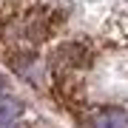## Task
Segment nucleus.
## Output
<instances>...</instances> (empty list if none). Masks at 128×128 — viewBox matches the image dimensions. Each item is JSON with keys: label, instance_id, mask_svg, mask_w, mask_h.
<instances>
[{"label": "nucleus", "instance_id": "nucleus-1", "mask_svg": "<svg viewBox=\"0 0 128 128\" xmlns=\"http://www.w3.org/2000/svg\"><path fill=\"white\" fill-rule=\"evenodd\" d=\"M88 128H128V108L105 105L88 114Z\"/></svg>", "mask_w": 128, "mask_h": 128}, {"label": "nucleus", "instance_id": "nucleus-2", "mask_svg": "<svg viewBox=\"0 0 128 128\" xmlns=\"http://www.w3.org/2000/svg\"><path fill=\"white\" fill-rule=\"evenodd\" d=\"M23 111H26V108H23V102H20V100L0 94V125H14V122H20Z\"/></svg>", "mask_w": 128, "mask_h": 128}, {"label": "nucleus", "instance_id": "nucleus-3", "mask_svg": "<svg viewBox=\"0 0 128 128\" xmlns=\"http://www.w3.org/2000/svg\"><path fill=\"white\" fill-rule=\"evenodd\" d=\"M0 91H3V77H0Z\"/></svg>", "mask_w": 128, "mask_h": 128}]
</instances>
